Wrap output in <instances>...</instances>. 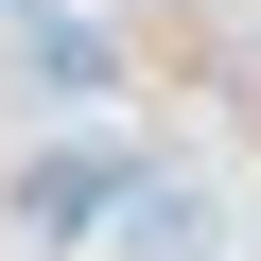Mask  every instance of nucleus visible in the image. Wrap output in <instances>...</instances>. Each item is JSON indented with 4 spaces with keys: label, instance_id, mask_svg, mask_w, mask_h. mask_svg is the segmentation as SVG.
I'll list each match as a JSON object with an SVG mask.
<instances>
[{
    "label": "nucleus",
    "instance_id": "1",
    "mask_svg": "<svg viewBox=\"0 0 261 261\" xmlns=\"http://www.w3.org/2000/svg\"><path fill=\"white\" fill-rule=\"evenodd\" d=\"M122 261H209V192H122Z\"/></svg>",
    "mask_w": 261,
    "mask_h": 261
},
{
    "label": "nucleus",
    "instance_id": "2",
    "mask_svg": "<svg viewBox=\"0 0 261 261\" xmlns=\"http://www.w3.org/2000/svg\"><path fill=\"white\" fill-rule=\"evenodd\" d=\"M87 209H105V174H87V157H35V192H18V226H87Z\"/></svg>",
    "mask_w": 261,
    "mask_h": 261
}]
</instances>
